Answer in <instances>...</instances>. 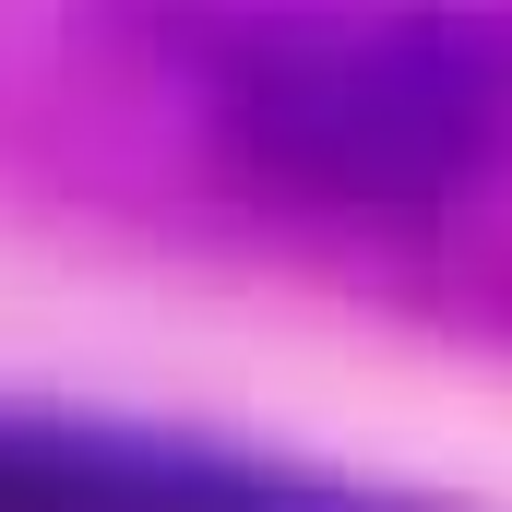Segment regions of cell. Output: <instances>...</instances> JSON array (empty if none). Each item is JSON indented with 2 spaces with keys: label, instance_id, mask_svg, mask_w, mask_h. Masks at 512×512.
I'll return each instance as SVG.
<instances>
[{
  "label": "cell",
  "instance_id": "cell-1",
  "mask_svg": "<svg viewBox=\"0 0 512 512\" xmlns=\"http://www.w3.org/2000/svg\"><path fill=\"white\" fill-rule=\"evenodd\" d=\"M227 108L262 155L310 191L346 203H429L441 179L477 167L489 143V72L465 36L441 24H382V12H334V24H274L239 48Z\"/></svg>",
  "mask_w": 512,
  "mask_h": 512
}]
</instances>
